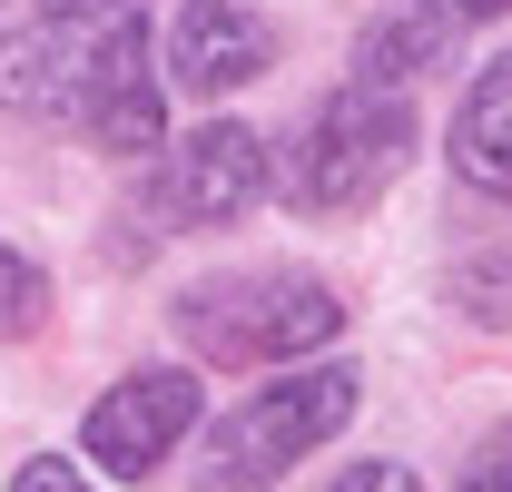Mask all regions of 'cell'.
<instances>
[{"label": "cell", "mask_w": 512, "mask_h": 492, "mask_svg": "<svg viewBox=\"0 0 512 492\" xmlns=\"http://www.w3.org/2000/svg\"><path fill=\"white\" fill-rule=\"evenodd\" d=\"M0 109L79 128L109 158L158 148L168 99H158L138 10H119V20H60V10H40L30 30H0Z\"/></svg>", "instance_id": "cell-1"}, {"label": "cell", "mask_w": 512, "mask_h": 492, "mask_svg": "<svg viewBox=\"0 0 512 492\" xmlns=\"http://www.w3.org/2000/svg\"><path fill=\"white\" fill-rule=\"evenodd\" d=\"M404 158H414V99L384 79H345L286 148V197L306 217H355L404 178Z\"/></svg>", "instance_id": "cell-2"}, {"label": "cell", "mask_w": 512, "mask_h": 492, "mask_svg": "<svg viewBox=\"0 0 512 492\" xmlns=\"http://www.w3.org/2000/svg\"><path fill=\"white\" fill-rule=\"evenodd\" d=\"M168 315H178L188 355H207V365H276V355L325 345L345 325V296L325 276H306V266H247V276L188 286Z\"/></svg>", "instance_id": "cell-3"}, {"label": "cell", "mask_w": 512, "mask_h": 492, "mask_svg": "<svg viewBox=\"0 0 512 492\" xmlns=\"http://www.w3.org/2000/svg\"><path fill=\"white\" fill-rule=\"evenodd\" d=\"M355 404H365L355 365H306V374H286V384H266V394H247L227 424L197 443V492H266V483H286L316 443L345 433Z\"/></svg>", "instance_id": "cell-4"}, {"label": "cell", "mask_w": 512, "mask_h": 492, "mask_svg": "<svg viewBox=\"0 0 512 492\" xmlns=\"http://www.w3.org/2000/svg\"><path fill=\"white\" fill-rule=\"evenodd\" d=\"M256 197H266V138L237 128V119L178 138V148L158 158V178H148V207H158L168 227H237Z\"/></svg>", "instance_id": "cell-5"}, {"label": "cell", "mask_w": 512, "mask_h": 492, "mask_svg": "<svg viewBox=\"0 0 512 492\" xmlns=\"http://www.w3.org/2000/svg\"><path fill=\"white\" fill-rule=\"evenodd\" d=\"M188 424H197V374L138 365L128 384H109V394L89 404L79 443H89V463H109L119 483H148V473L178 453V433H188Z\"/></svg>", "instance_id": "cell-6"}, {"label": "cell", "mask_w": 512, "mask_h": 492, "mask_svg": "<svg viewBox=\"0 0 512 492\" xmlns=\"http://www.w3.org/2000/svg\"><path fill=\"white\" fill-rule=\"evenodd\" d=\"M266 60H276V40H266V20L247 0H188L168 20V79L188 99H227V89L266 79Z\"/></svg>", "instance_id": "cell-7"}, {"label": "cell", "mask_w": 512, "mask_h": 492, "mask_svg": "<svg viewBox=\"0 0 512 492\" xmlns=\"http://www.w3.org/2000/svg\"><path fill=\"white\" fill-rule=\"evenodd\" d=\"M453 168L493 207H512V50L463 89V109H453Z\"/></svg>", "instance_id": "cell-8"}, {"label": "cell", "mask_w": 512, "mask_h": 492, "mask_svg": "<svg viewBox=\"0 0 512 492\" xmlns=\"http://www.w3.org/2000/svg\"><path fill=\"white\" fill-rule=\"evenodd\" d=\"M444 50H453V20H444V10H434V20H424V10H404V20H375V30H365V50H355V79H384V89H404L414 69H434Z\"/></svg>", "instance_id": "cell-9"}, {"label": "cell", "mask_w": 512, "mask_h": 492, "mask_svg": "<svg viewBox=\"0 0 512 492\" xmlns=\"http://www.w3.org/2000/svg\"><path fill=\"white\" fill-rule=\"evenodd\" d=\"M40 315H50V276H40L20 246H0V345H10V335H30Z\"/></svg>", "instance_id": "cell-10"}, {"label": "cell", "mask_w": 512, "mask_h": 492, "mask_svg": "<svg viewBox=\"0 0 512 492\" xmlns=\"http://www.w3.org/2000/svg\"><path fill=\"white\" fill-rule=\"evenodd\" d=\"M463 492H512V424L493 433V443H483L473 463H463Z\"/></svg>", "instance_id": "cell-11"}, {"label": "cell", "mask_w": 512, "mask_h": 492, "mask_svg": "<svg viewBox=\"0 0 512 492\" xmlns=\"http://www.w3.org/2000/svg\"><path fill=\"white\" fill-rule=\"evenodd\" d=\"M10 492H89V483H79V463H60V453H30L10 473Z\"/></svg>", "instance_id": "cell-12"}, {"label": "cell", "mask_w": 512, "mask_h": 492, "mask_svg": "<svg viewBox=\"0 0 512 492\" xmlns=\"http://www.w3.org/2000/svg\"><path fill=\"white\" fill-rule=\"evenodd\" d=\"M335 492H424V483H414L404 463H355V473H345Z\"/></svg>", "instance_id": "cell-13"}, {"label": "cell", "mask_w": 512, "mask_h": 492, "mask_svg": "<svg viewBox=\"0 0 512 492\" xmlns=\"http://www.w3.org/2000/svg\"><path fill=\"white\" fill-rule=\"evenodd\" d=\"M40 10H60V20H119V10H138V0H40Z\"/></svg>", "instance_id": "cell-14"}, {"label": "cell", "mask_w": 512, "mask_h": 492, "mask_svg": "<svg viewBox=\"0 0 512 492\" xmlns=\"http://www.w3.org/2000/svg\"><path fill=\"white\" fill-rule=\"evenodd\" d=\"M424 10H444V20H503L512 0H424Z\"/></svg>", "instance_id": "cell-15"}]
</instances>
